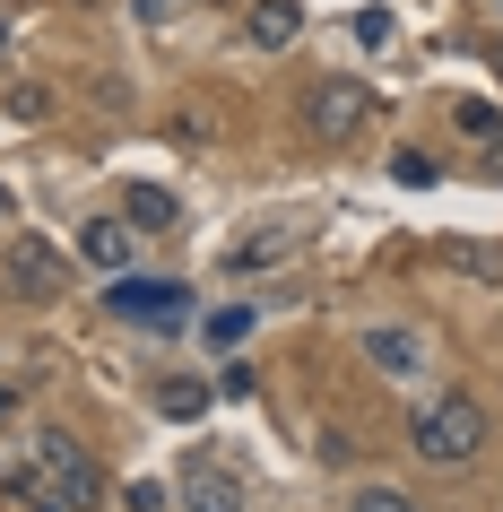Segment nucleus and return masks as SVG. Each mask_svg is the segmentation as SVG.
<instances>
[{
	"label": "nucleus",
	"instance_id": "1",
	"mask_svg": "<svg viewBox=\"0 0 503 512\" xmlns=\"http://www.w3.org/2000/svg\"><path fill=\"white\" fill-rule=\"evenodd\" d=\"M9 495L27 512H96L105 504V469H96L61 426H44L27 452H18V469H9Z\"/></svg>",
	"mask_w": 503,
	"mask_h": 512
},
{
	"label": "nucleus",
	"instance_id": "2",
	"mask_svg": "<svg viewBox=\"0 0 503 512\" xmlns=\"http://www.w3.org/2000/svg\"><path fill=\"white\" fill-rule=\"evenodd\" d=\"M408 452H417L425 469H469V460L486 452V408H477L469 391L425 400L417 417H408Z\"/></svg>",
	"mask_w": 503,
	"mask_h": 512
},
{
	"label": "nucleus",
	"instance_id": "3",
	"mask_svg": "<svg viewBox=\"0 0 503 512\" xmlns=\"http://www.w3.org/2000/svg\"><path fill=\"white\" fill-rule=\"evenodd\" d=\"M105 313L113 322H139V330H183L191 322V287L183 278H131L122 270L105 287Z\"/></svg>",
	"mask_w": 503,
	"mask_h": 512
},
{
	"label": "nucleus",
	"instance_id": "4",
	"mask_svg": "<svg viewBox=\"0 0 503 512\" xmlns=\"http://www.w3.org/2000/svg\"><path fill=\"white\" fill-rule=\"evenodd\" d=\"M365 113H373V96L356 79H321L313 96H304V122H313V139H330V148L365 131Z\"/></svg>",
	"mask_w": 503,
	"mask_h": 512
},
{
	"label": "nucleus",
	"instance_id": "5",
	"mask_svg": "<svg viewBox=\"0 0 503 512\" xmlns=\"http://www.w3.org/2000/svg\"><path fill=\"white\" fill-rule=\"evenodd\" d=\"M183 512H243V478L226 469V460L191 452L183 460Z\"/></svg>",
	"mask_w": 503,
	"mask_h": 512
},
{
	"label": "nucleus",
	"instance_id": "6",
	"mask_svg": "<svg viewBox=\"0 0 503 512\" xmlns=\"http://www.w3.org/2000/svg\"><path fill=\"white\" fill-rule=\"evenodd\" d=\"M131 235H139L131 217H87V226H79V261H87V270H105V278H122V270H131Z\"/></svg>",
	"mask_w": 503,
	"mask_h": 512
},
{
	"label": "nucleus",
	"instance_id": "7",
	"mask_svg": "<svg viewBox=\"0 0 503 512\" xmlns=\"http://www.w3.org/2000/svg\"><path fill=\"white\" fill-rule=\"evenodd\" d=\"M61 252L44 235H18V252H9V287H27V296H61Z\"/></svg>",
	"mask_w": 503,
	"mask_h": 512
},
{
	"label": "nucleus",
	"instance_id": "8",
	"mask_svg": "<svg viewBox=\"0 0 503 512\" xmlns=\"http://www.w3.org/2000/svg\"><path fill=\"white\" fill-rule=\"evenodd\" d=\"M365 365H382L391 382H417L425 374V339L417 330H365Z\"/></svg>",
	"mask_w": 503,
	"mask_h": 512
},
{
	"label": "nucleus",
	"instance_id": "9",
	"mask_svg": "<svg viewBox=\"0 0 503 512\" xmlns=\"http://www.w3.org/2000/svg\"><path fill=\"white\" fill-rule=\"evenodd\" d=\"M243 35H252L261 53H287L295 35H304V0H252V18H243Z\"/></svg>",
	"mask_w": 503,
	"mask_h": 512
},
{
	"label": "nucleus",
	"instance_id": "10",
	"mask_svg": "<svg viewBox=\"0 0 503 512\" xmlns=\"http://www.w3.org/2000/svg\"><path fill=\"white\" fill-rule=\"evenodd\" d=\"M122 217H131L139 235H165V226H183V200L157 191V183H131V191H122Z\"/></svg>",
	"mask_w": 503,
	"mask_h": 512
},
{
	"label": "nucleus",
	"instance_id": "11",
	"mask_svg": "<svg viewBox=\"0 0 503 512\" xmlns=\"http://www.w3.org/2000/svg\"><path fill=\"white\" fill-rule=\"evenodd\" d=\"M443 270H460V278H486V287H503V252H486V243H460V235H451V243H443Z\"/></svg>",
	"mask_w": 503,
	"mask_h": 512
},
{
	"label": "nucleus",
	"instance_id": "12",
	"mask_svg": "<svg viewBox=\"0 0 503 512\" xmlns=\"http://www.w3.org/2000/svg\"><path fill=\"white\" fill-rule=\"evenodd\" d=\"M157 408H165V417H174V426H183V417H200V408H209V382H191V374L157 382Z\"/></svg>",
	"mask_w": 503,
	"mask_h": 512
},
{
	"label": "nucleus",
	"instance_id": "13",
	"mask_svg": "<svg viewBox=\"0 0 503 512\" xmlns=\"http://www.w3.org/2000/svg\"><path fill=\"white\" fill-rule=\"evenodd\" d=\"M278 252H295V226H269V235L235 243V270H261V261H278Z\"/></svg>",
	"mask_w": 503,
	"mask_h": 512
},
{
	"label": "nucleus",
	"instance_id": "14",
	"mask_svg": "<svg viewBox=\"0 0 503 512\" xmlns=\"http://www.w3.org/2000/svg\"><path fill=\"white\" fill-rule=\"evenodd\" d=\"M200 330H209V348H235L243 330H252V304H226V313H209Z\"/></svg>",
	"mask_w": 503,
	"mask_h": 512
},
{
	"label": "nucleus",
	"instance_id": "15",
	"mask_svg": "<svg viewBox=\"0 0 503 512\" xmlns=\"http://www.w3.org/2000/svg\"><path fill=\"white\" fill-rule=\"evenodd\" d=\"M356 44L382 53V44H391V9H356Z\"/></svg>",
	"mask_w": 503,
	"mask_h": 512
},
{
	"label": "nucleus",
	"instance_id": "16",
	"mask_svg": "<svg viewBox=\"0 0 503 512\" xmlns=\"http://www.w3.org/2000/svg\"><path fill=\"white\" fill-rule=\"evenodd\" d=\"M347 512H417V504H408L399 486H365V495H356V504H347Z\"/></svg>",
	"mask_w": 503,
	"mask_h": 512
},
{
	"label": "nucleus",
	"instance_id": "17",
	"mask_svg": "<svg viewBox=\"0 0 503 512\" xmlns=\"http://www.w3.org/2000/svg\"><path fill=\"white\" fill-rule=\"evenodd\" d=\"M44 105H53L44 87H9V122H44Z\"/></svg>",
	"mask_w": 503,
	"mask_h": 512
},
{
	"label": "nucleus",
	"instance_id": "18",
	"mask_svg": "<svg viewBox=\"0 0 503 512\" xmlns=\"http://www.w3.org/2000/svg\"><path fill=\"white\" fill-rule=\"evenodd\" d=\"M391 174H399V183H408V191H425V183H434V165H425V157H417V148H408V157H399V165H391Z\"/></svg>",
	"mask_w": 503,
	"mask_h": 512
},
{
	"label": "nucleus",
	"instance_id": "19",
	"mask_svg": "<svg viewBox=\"0 0 503 512\" xmlns=\"http://www.w3.org/2000/svg\"><path fill=\"white\" fill-rule=\"evenodd\" d=\"M131 512H165V486L148 478V486H131Z\"/></svg>",
	"mask_w": 503,
	"mask_h": 512
},
{
	"label": "nucleus",
	"instance_id": "20",
	"mask_svg": "<svg viewBox=\"0 0 503 512\" xmlns=\"http://www.w3.org/2000/svg\"><path fill=\"white\" fill-rule=\"evenodd\" d=\"M139 18H148V27H165V18H174V9H183V0H131Z\"/></svg>",
	"mask_w": 503,
	"mask_h": 512
},
{
	"label": "nucleus",
	"instance_id": "21",
	"mask_svg": "<svg viewBox=\"0 0 503 512\" xmlns=\"http://www.w3.org/2000/svg\"><path fill=\"white\" fill-rule=\"evenodd\" d=\"M486 157H495V174H503V139H495V148H486Z\"/></svg>",
	"mask_w": 503,
	"mask_h": 512
},
{
	"label": "nucleus",
	"instance_id": "22",
	"mask_svg": "<svg viewBox=\"0 0 503 512\" xmlns=\"http://www.w3.org/2000/svg\"><path fill=\"white\" fill-rule=\"evenodd\" d=\"M495 79H503V44H495Z\"/></svg>",
	"mask_w": 503,
	"mask_h": 512
},
{
	"label": "nucleus",
	"instance_id": "23",
	"mask_svg": "<svg viewBox=\"0 0 503 512\" xmlns=\"http://www.w3.org/2000/svg\"><path fill=\"white\" fill-rule=\"evenodd\" d=\"M0 44H9V18H0Z\"/></svg>",
	"mask_w": 503,
	"mask_h": 512
},
{
	"label": "nucleus",
	"instance_id": "24",
	"mask_svg": "<svg viewBox=\"0 0 503 512\" xmlns=\"http://www.w3.org/2000/svg\"><path fill=\"white\" fill-rule=\"evenodd\" d=\"M0 217H9V191H0Z\"/></svg>",
	"mask_w": 503,
	"mask_h": 512
}]
</instances>
